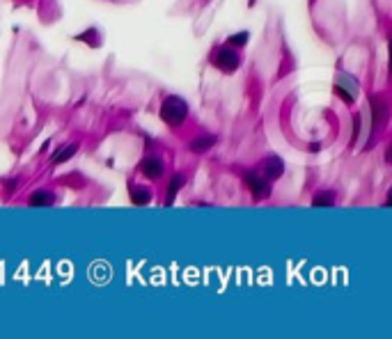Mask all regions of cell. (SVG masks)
I'll use <instances>...</instances> for the list:
<instances>
[{"label": "cell", "instance_id": "obj_1", "mask_svg": "<svg viewBox=\"0 0 392 339\" xmlns=\"http://www.w3.org/2000/svg\"><path fill=\"white\" fill-rule=\"evenodd\" d=\"M186 115H188V106L181 97H168L161 106V117L168 126H179L184 124Z\"/></svg>", "mask_w": 392, "mask_h": 339}, {"label": "cell", "instance_id": "obj_2", "mask_svg": "<svg viewBox=\"0 0 392 339\" xmlns=\"http://www.w3.org/2000/svg\"><path fill=\"white\" fill-rule=\"evenodd\" d=\"M245 183H248V188H250L252 197H255L257 202H259V199H266L268 195H271V181L264 179L261 174L248 172V174H245Z\"/></svg>", "mask_w": 392, "mask_h": 339}, {"label": "cell", "instance_id": "obj_3", "mask_svg": "<svg viewBox=\"0 0 392 339\" xmlns=\"http://www.w3.org/2000/svg\"><path fill=\"white\" fill-rule=\"evenodd\" d=\"M335 92H337L346 103H353V99L358 97V83L346 74H337L335 76Z\"/></svg>", "mask_w": 392, "mask_h": 339}, {"label": "cell", "instance_id": "obj_4", "mask_svg": "<svg viewBox=\"0 0 392 339\" xmlns=\"http://www.w3.org/2000/svg\"><path fill=\"white\" fill-rule=\"evenodd\" d=\"M239 65H241V60H239V55H236L232 49H220V51H218L216 67L220 71H225V74H234V71L239 69Z\"/></svg>", "mask_w": 392, "mask_h": 339}, {"label": "cell", "instance_id": "obj_5", "mask_svg": "<svg viewBox=\"0 0 392 339\" xmlns=\"http://www.w3.org/2000/svg\"><path fill=\"white\" fill-rule=\"evenodd\" d=\"M282 172H284V163L280 161L278 156L266 158V161L259 165V174L264 179H268V181H275L278 177H282Z\"/></svg>", "mask_w": 392, "mask_h": 339}, {"label": "cell", "instance_id": "obj_6", "mask_svg": "<svg viewBox=\"0 0 392 339\" xmlns=\"http://www.w3.org/2000/svg\"><path fill=\"white\" fill-rule=\"evenodd\" d=\"M140 172L147 179H158L161 174H163V163H161V158L149 156L140 163Z\"/></svg>", "mask_w": 392, "mask_h": 339}, {"label": "cell", "instance_id": "obj_7", "mask_svg": "<svg viewBox=\"0 0 392 339\" xmlns=\"http://www.w3.org/2000/svg\"><path fill=\"white\" fill-rule=\"evenodd\" d=\"M149 199H152L149 188H145V186H131V202H133L136 206L149 204Z\"/></svg>", "mask_w": 392, "mask_h": 339}, {"label": "cell", "instance_id": "obj_8", "mask_svg": "<svg viewBox=\"0 0 392 339\" xmlns=\"http://www.w3.org/2000/svg\"><path fill=\"white\" fill-rule=\"evenodd\" d=\"M53 202H55V197H53V193H49V190H37L33 197L28 199V204L30 206H53Z\"/></svg>", "mask_w": 392, "mask_h": 339}, {"label": "cell", "instance_id": "obj_9", "mask_svg": "<svg viewBox=\"0 0 392 339\" xmlns=\"http://www.w3.org/2000/svg\"><path fill=\"white\" fill-rule=\"evenodd\" d=\"M369 103H371V110H374L376 124H381V122H385L387 108H385V103L381 101V97H378V94H371V97H369Z\"/></svg>", "mask_w": 392, "mask_h": 339}, {"label": "cell", "instance_id": "obj_10", "mask_svg": "<svg viewBox=\"0 0 392 339\" xmlns=\"http://www.w3.org/2000/svg\"><path fill=\"white\" fill-rule=\"evenodd\" d=\"M184 183H186V179L181 177V174H174V177H172V181H170V186H168V204H170V202H172V199H174V195H177V190H179L181 186H184Z\"/></svg>", "mask_w": 392, "mask_h": 339}, {"label": "cell", "instance_id": "obj_11", "mask_svg": "<svg viewBox=\"0 0 392 339\" xmlns=\"http://www.w3.org/2000/svg\"><path fill=\"white\" fill-rule=\"evenodd\" d=\"M213 145H216V138H200V140L191 142V149L200 154V151H207L209 147H213Z\"/></svg>", "mask_w": 392, "mask_h": 339}, {"label": "cell", "instance_id": "obj_12", "mask_svg": "<svg viewBox=\"0 0 392 339\" xmlns=\"http://www.w3.org/2000/svg\"><path fill=\"white\" fill-rule=\"evenodd\" d=\"M332 202H335V197H332V193H321V195H316L314 197V202H312V206H321V209H328V206H332Z\"/></svg>", "mask_w": 392, "mask_h": 339}, {"label": "cell", "instance_id": "obj_13", "mask_svg": "<svg viewBox=\"0 0 392 339\" xmlns=\"http://www.w3.org/2000/svg\"><path fill=\"white\" fill-rule=\"evenodd\" d=\"M76 154V145H71V147H65V149H60L58 154L53 156V163H65V161H69L71 156Z\"/></svg>", "mask_w": 392, "mask_h": 339}, {"label": "cell", "instance_id": "obj_14", "mask_svg": "<svg viewBox=\"0 0 392 339\" xmlns=\"http://www.w3.org/2000/svg\"><path fill=\"white\" fill-rule=\"evenodd\" d=\"M245 42H248V33H239V35H232V37H229V44H232V46H245Z\"/></svg>", "mask_w": 392, "mask_h": 339}]
</instances>
